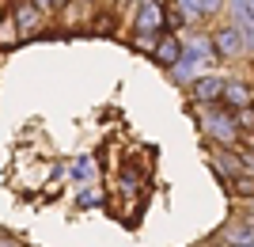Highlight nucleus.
<instances>
[{"label":"nucleus","mask_w":254,"mask_h":247,"mask_svg":"<svg viewBox=\"0 0 254 247\" xmlns=\"http://www.w3.org/2000/svg\"><path fill=\"white\" fill-rule=\"evenodd\" d=\"M159 23H163V15H159V0H140V11H137V42L148 46L152 54H156V46H152V38L159 34Z\"/></svg>","instance_id":"obj_2"},{"label":"nucleus","mask_w":254,"mask_h":247,"mask_svg":"<svg viewBox=\"0 0 254 247\" xmlns=\"http://www.w3.org/2000/svg\"><path fill=\"white\" fill-rule=\"evenodd\" d=\"M0 247H15V244H8V240H4V244H0Z\"/></svg>","instance_id":"obj_15"},{"label":"nucleus","mask_w":254,"mask_h":247,"mask_svg":"<svg viewBox=\"0 0 254 247\" xmlns=\"http://www.w3.org/2000/svg\"><path fill=\"white\" fill-rule=\"evenodd\" d=\"M212 57H216V46H212L209 38H201V34L190 38V42L182 46V61L175 65V80H179V84H193V76L205 73L212 65Z\"/></svg>","instance_id":"obj_1"},{"label":"nucleus","mask_w":254,"mask_h":247,"mask_svg":"<svg viewBox=\"0 0 254 247\" xmlns=\"http://www.w3.org/2000/svg\"><path fill=\"white\" fill-rule=\"evenodd\" d=\"M220 0H179V15L182 19H197V15H209Z\"/></svg>","instance_id":"obj_7"},{"label":"nucleus","mask_w":254,"mask_h":247,"mask_svg":"<svg viewBox=\"0 0 254 247\" xmlns=\"http://www.w3.org/2000/svg\"><path fill=\"white\" fill-rule=\"evenodd\" d=\"M99 202H103V194H99V190H84V194H80V205H99Z\"/></svg>","instance_id":"obj_11"},{"label":"nucleus","mask_w":254,"mask_h":247,"mask_svg":"<svg viewBox=\"0 0 254 247\" xmlns=\"http://www.w3.org/2000/svg\"><path fill=\"white\" fill-rule=\"evenodd\" d=\"M224 99H228V107H232L235 114L251 107V91H247L243 84H228V87H224Z\"/></svg>","instance_id":"obj_10"},{"label":"nucleus","mask_w":254,"mask_h":247,"mask_svg":"<svg viewBox=\"0 0 254 247\" xmlns=\"http://www.w3.org/2000/svg\"><path fill=\"white\" fill-rule=\"evenodd\" d=\"M201 122H205V129H209V137L224 141V145H235V141H239V126H235L239 118H232V114H224V110H205Z\"/></svg>","instance_id":"obj_3"},{"label":"nucleus","mask_w":254,"mask_h":247,"mask_svg":"<svg viewBox=\"0 0 254 247\" xmlns=\"http://www.w3.org/2000/svg\"><path fill=\"white\" fill-rule=\"evenodd\" d=\"M91 171H95V164L87 160V156H84L80 164H76V179H84V175H91Z\"/></svg>","instance_id":"obj_12"},{"label":"nucleus","mask_w":254,"mask_h":247,"mask_svg":"<svg viewBox=\"0 0 254 247\" xmlns=\"http://www.w3.org/2000/svg\"><path fill=\"white\" fill-rule=\"evenodd\" d=\"M34 8H53V0H31Z\"/></svg>","instance_id":"obj_14"},{"label":"nucleus","mask_w":254,"mask_h":247,"mask_svg":"<svg viewBox=\"0 0 254 247\" xmlns=\"http://www.w3.org/2000/svg\"><path fill=\"white\" fill-rule=\"evenodd\" d=\"M156 57H159L163 65H179V61H182V42H179V34H167V38L156 46Z\"/></svg>","instance_id":"obj_6"},{"label":"nucleus","mask_w":254,"mask_h":247,"mask_svg":"<svg viewBox=\"0 0 254 247\" xmlns=\"http://www.w3.org/2000/svg\"><path fill=\"white\" fill-rule=\"evenodd\" d=\"M224 80H216V76H201V80H193V95L201 99V103H216V99L224 95Z\"/></svg>","instance_id":"obj_4"},{"label":"nucleus","mask_w":254,"mask_h":247,"mask_svg":"<svg viewBox=\"0 0 254 247\" xmlns=\"http://www.w3.org/2000/svg\"><path fill=\"white\" fill-rule=\"evenodd\" d=\"M243 129H251V133H254V107L243 110Z\"/></svg>","instance_id":"obj_13"},{"label":"nucleus","mask_w":254,"mask_h":247,"mask_svg":"<svg viewBox=\"0 0 254 247\" xmlns=\"http://www.w3.org/2000/svg\"><path fill=\"white\" fill-rule=\"evenodd\" d=\"M212 46H216L224 57H235L239 50H243V38H239L235 27H228V31H216V42H212Z\"/></svg>","instance_id":"obj_5"},{"label":"nucleus","mask_w":254,"mask_h":247,"mask_svg":"<svg viewBox=\"0 0 254 247\" xmlns=\"http://www.w3.org/2000/svg\"><path fill=\"white\" fill-rule=\"evenodd\" d=\"M53 4H57V8H61V4H64V0H53Z\"/></svg>","instance_id":"obj_16"},{"label":"nucleus","mask_w":254,"mask_h":247,"mask_svg":"<svg viewBox=\"0 0 254 247\" xmlns=\"http://www.w3.org/2000/svg\"><path fill=\"white\" fill-rule=\"evenodd\" d=\"M232 15L243 31L254 34V0H232Z\"/></svg>","instance_id":"obj_9"},{"label":"nucleus","mask_w":254,"mask_h":247,"mask_svg":"<svg viewBox=\"0 0 254 247\" xmlns=\"http://www.w3.org/2000/svg\"><path fill=\"white\" fill-rule=\"evenodd\" d=\"M15 23H19V31H23V34L38 27V8H34L31 0H19V4H15Z\"/></svg>","instance_id":"obj_8"}]
</instances>
